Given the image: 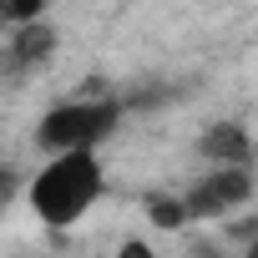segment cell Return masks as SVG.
<instances>
[{
  "label": "cell",
  "instance_id": "6da1fadb",
  "mask_svg": "<svg viewBox=\"0 0 258 258\" xmlns=\"http://www.w3.org/2000/svg\"><path fill=\"white\" fill-rule=\"evenodd\" d=\"M101 187H106V172H101V157L96 152L51 157L31 177V213L46 228H71V223H81L101 203Z\"/></svg>",
  "mask_w": 258,
  "mask_h": 258
},
{
  "label": "cell",
  "instance_id": "7a4b0ae2",
  "mask_svg": "<svg viewBox=\"0 0 258 258\" xmlns=\"http://www.w3.org/2000/svg\"><path fill=\"white\" fill-rule=\"evenodd\" d=\"M121 96H71L56 101L41 121H36V147L46 157H66V152H96L116 126H121Z\"/></svg>",
  "mask_w": 258,
  "mask_h": 258
},
{
  "label": "cell",
  "instance_id": "3957f363",
  "mask_svg": "<svg viewBox=\"0 0 258 258\" xmlns=\"http://www.w3.org/2000/svg\"><path fill=\"white\" fill-rule=\"evenodd\" d=\"M248 198H253V167H208L182 192V213L187 223H213V218H233Z\"/></svg>",
  "mask_w": 258,
  "mask_h": 258
},
{
  "label": "cell",
  "instance_id": "277c9868",
  "mask_svg": "<svg viewBox=\"0 0 258 258\" xmlns=\"http://www.w3.org/2000/svg\"><path fill=\"white\" fill-rule=\"evenodd\" d=\"M51 56H56V26H51V21L6 31V36H0V81H26V76L41 71Z\"/></svg>",
  "mask_w": 258,
  "mask_h": 258
},
{
  "label": "cell",
  "instance_id": "5b68a950",
  "mask_svg": "<svg viewBox=\"0 0 258 258\" xmlns=\"http://www.w3.org/2000/svg\"><path fill=\"white\" fill-rule=\"evenodd\" d=\"M198 157L213 167H253V137L243 121H208L198 132Z\"/></svg>",
  "mask_w": 258,
  "mask_h": 258
},
{
  "label": "cell",
  "instance_id": "8992f818",
  "mask_svg": "<svg viewBox=\"0 0 258 258\" xmlns=\"http://www.w3.org/2000/svg\"><path fill=\"white\" fill-rule=\"evenodd\" d=\"M142 213H147V223H152L157 233H182V228H187L182 198H172V192H147V198H142Z\"/></svg>",
  "mask_w": 258,
  "mask_h": 258
},
{
  "label": "cell",
  "instance_id": "52a82bcc",
  "mask_svg": "<svg viewBox=\"0 0 258 258\" xmlns=\"http://www.w3.org/2000/svg\"><path fill=\"white\" fill-rule=\"evenodd\" d=\"M111 258H157V248H152L147 238H121Z\"/></svg>",
  "mask_w": 258,
  "mask_h": 258
},
{
  "label": "cell",
  "instance_id": "ba28073f",
  "mask_svg": "<svg viewBox=\"0 0 258 258\" xmlns=\"http://www.w3.org/2000/svg\"><path fill=\"white\" fill-rule=\"evenodd\" d=\"M238 258H258V233H253V238L243 243V253H238Z\"/></svg>",
  "mask_w": 258,
  "mask_h": 258
},
{
  "label": "cell",
  "instance_id": "9c48e42d",
  "mask_svg": "<svg viewBox=\"0 0 258 258\" xmlns=\"http://www.w3.org/2000/svg\"><path fill=\"white\" fill-rule=\"evenodd\" d=\"M6 192H11V172H6V162H0V203H6Z\"/></svg>",
  "mask_w": 258,
  "mask_h": 258
},
{
  "label": "cell",
  "instance_id": "30bf717a",
  "mask_svg": "<svg viewBox=\"0 0 258 258\" xmlns=\"http://www.w3.org/2000/svg\"><path fill=\"white\" fill-rule=\"evenodd\" d=\"M0 36H6V6H0Z\"/></svg>",
  "mask_w": 258,
  "mask_h": 258
}]
</instances>
